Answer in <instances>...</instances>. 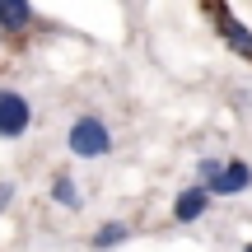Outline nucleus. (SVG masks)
Segmentation results:
<instances>
[{
  "label": "nucleus",
  "instance_id": "nucleus-9",
  "mask_svg": "<svg viewBox=\"0 0 252 252\" xmlns=\"http://www.w3.org/2000/svg\"><path fill=\"white\" fill-rule=\"evenodd\" d=\"M215 173H220V159H201V187H206Z\"/></svg>",
  "mask_w": 252,
  "mask_h": 252
},
{
  "label": "nucleus",
  "instance_id": "nucleus-8",
  "mask_svg": "<svg viewBox=\"0 0 252 252\" xmlns=\"http://www.w3.org/2000/svg\"><path fill=\"white\" fill-rule=\"evenodd\" d=\"M126 238H131V229H126L122 220H112V224H103L98 234H94V248H98V252H108V248H117V243H126Z\"/></svg>",
  "mask_w": 252,
  "mask_h": 252
},
{
  "label": "nucleus",
  "instance_id": "nucleus-1",
  "mask_svg": "<svg viewBox=\"0 0 252 252\" xmlns=\"http://www.w3.org/2000/svg\"><path fill=\"white\" fill-rule=\"evenodd\" d=\"M65 145H70L75 159H103V154L112 150V131H108V122H98V117H75Z\"/></svg>",
  "mask_w": 252,
  "mask_h": 252
},
{
  "label": "nucleus",
  "instance_id": "nucleus-5",
  "mask_svg": "<svg viewBox=\"0 0 252 252\" xmlns=\"http://www.w3.org/2000/svg\"><path fill=\"white\" fill-rule=\"evenodd\" d=\"M210 191H243V187H252V168L243 159H229V163H220V173L206 182Z\"/></svg>",
  "mask_w": 252,
  "mask_h": 252
},
{
  "label": "nucleus",
  "instance_id": "nucleus-10",
  "mask_svg": "<svg viewBox=\"0 0 252 252\" xmlns=\"http://www.w3.org/2000/svg\"><path fill=\"white\" fill-rule=\"evenodd\" d=\"M9 196H14V182H5V178H0V215L9 210Z\"/></svg>",
  "mask_w": 252,
  "mask_h": 252
},
{
  "label": "nucleus",
  "instance_id": "nucleus-3",
  "mask_svg": "<svg viewBox=\"0 0 252 252\" xmlns=\"http://www.w3.org/2000/svg\"><path fill=\"white\" fill-rule=\"evenodd\" d=\"M210 14H215V28H220V37H224V42L234 47L238 56H248V61H252V33H248L243 24H238L234 14H229L224 5H220V0H210Z\"/></svg>",
  "mask_w": 252,
  "mask_h": 252
},
{
  "label": "nucleus",
  "instance_id": "nucleus-6",
  "mask_svg": "<svg viewBox=\"0 0 252 252\" xmlns=\"http://www.w3.org/2000/svg\"><path fill=\"white\" fill-rule=\"evenodd\" d=\"M28 24H33L28 0H0V33H24Z\"/></svg>",
  "mask_w": 252,
  "mask_h": 252
},
{
  "label": "nucleus",
  "instance_id": "nucleus-2",
  "mask_svg": "<svg viewBox=\"0 0 252 252\" xmlns=\"http://www.w3.org/2000/svg\"><path fill=\"white\" fill-rule=\"evenodd\" d=\"M33 126V108H28L24 94L0 89V140H19V135Z\"/></svg>",
  "mask_w": 252,
  "mask_h": 252
},
{
  "label": "nucleus",
  "instance_id": "nucleus-11",
  "mask_svg": "<svg viewBox=\"0 0 252 252\" xmlns=\"http://www.w3.org/2000/svg\"><path fill=\"white\" fill-rule=\"evenodd\" d=\"M243 252H252V243H248V248H243Z\"/></svg>",
  "mask_w": 252,
  "mask_h": 252
},
{
  "label": "nucleus",
  "instance_id": "nucleus-7",
  "mask_svg": "<svg viewBox=\"0 0 252 252\" xmlns=\"http://www.w3.org/2000/svg\"><path fill=\"white\" fill-rule=\"evenodd\" d=\"M52 201H56V206H65V210H80V187H75L70 173H61V178L52 182Z\"/></svg>",
  "mask_w": 252,
  "mask_h": 252
},
{
  "label": "nucleus",
  "instance_id": "nucleus-4",
  "mask_svg": "<svg viewBox=\"0 0 252 252\" xmlns=\"http://www.w3.org/2000/svg\"><path fill=\"white\" fill-rule=\"evenodd\" d=\"M206 210H210V187H187L173 201V220H178V224H191V220H201Z\"/></svg>",
  "mask_w": 252,
  "mask_h": 252
}]
</instances>
